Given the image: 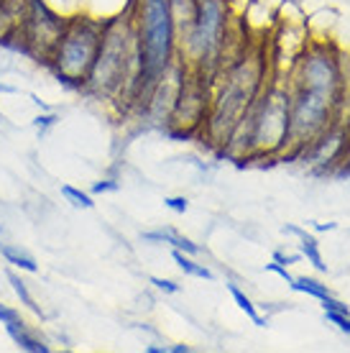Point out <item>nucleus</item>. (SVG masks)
Listing matches in <instances>:
<instances>
[{"mask_svg":"<svg viewBox=\"0 0 350 353\" xmlns=\"http://www.w3.org/2000/svg\"><path fill=\"white\" fill-rule=\"evenodd\" d=\"M0 259L8 266H13V269H21V272H28V274L39 272V261H36L34 254L28 248L21 246V243H13V241H8L6 246L0 248Z\"/></svg>","mask_w":350,"mask_h":353,"instance_id":"nucleus-10","label":"nucleus"},{"mask_svg":"<svg viewBox=\"0 0 350 353\" xmlns=\"http://www.w3.org/2000/svg\"><path fill=\"white\" fill-rule=\"evenodd\" d=\"M269 77V59L263 54L243 52L240 57L225 62V67L212 77L210 110L202 125V136H207L212 146L225 149L230 133L243 118V113L254 105V100L266 85Z\"/></svg>","mask_w":350,"mask_h":353,"instance_id":"nucleus-2","label":"nucleus"},{"mask_svg":"<svg viewBox=\"0 0 350 353\" xmlns=\"http://www.w3.org/2000/svg\"><path fill=\"white\" fill-rule=\"evenodd\" d=\"M56 123H59V115L56 113H39L34 118V128L39 131V136H46Z\"/></svg>","mask_w":350,"mask_h":353,"instance_id":"nucleus-18","label":"nucleus"},{"mask_svg":"<svg viewBox=\"0 0 350 353\" xmlns=\"http://www.w3.org/2000/svg\"><path fill=\"white\" fill-rule=\"evenodd\" d=\"M325 320L338 325L340 333H348L350 336V312H333V310H325Z\"/></svg>","mask_w":350,"mask_h":353,"instance_id":"nucleus-19","label":"nucleus"},{"mask_svg":"<svg viewBox=\"0 0 350 353\" xmlns=\"http://www.w3.org/2000/svg\"><path fill=\"white\" fill-rule=\"evenodd\" d=\"M118 179H100L95 187H92V194H105V192H115L118 190Z\"/></svg>","mask_w":350,"mask_h":353,"instance_id":"nucleus-22","label":"nucleus"},{"mask_svg":"<svg viewBox=\"0 0 350 353\" xmlns=\"http://www.w3.org/2000/svg\"><path fill=\"white\" fill-rule=\"evenodd\" d=\"M141 239L151 241V243H164V246H172V248H176V251L189 254V256H197V254H200V246H197L194 241H189L187 236H179V233L172 230V228L146 230V233H141Z\"/></svg>","mask_w":350,"mask_h":353,"instance_id":"nucleus-9","label":"nucleus"},{"mask_svg":"<svg viewBox=\"0 0 350 353\" xmlns=\"http://www.w3.org/2000/svg\"><path fill=\"white\" fill-rule=\"evenodd\" d=\"M164 205H167L169 210H174V212H187V208H189V200H187V197H167V200H164Z\"/></svg>","mask_w":350,"mask_h":353,"instance_id":"nucleus-23","label":"nucleus"},{"mask_svg":"<svg viewBox=\"0 0 350 353\" xmlns=\"http://www.w3.org/2000/svg\"><path fill=\"white\" fill-rule=\"evenodd\" d=\"M284 233L297 236L299 239V254H302L309 264L315 266L317 272H327V266H325V261H322V254H320V243H317L315 236H309L307 230L297 228V225H284Z\"/></svg>","mask_w":350,"mask_h":353,"instance_id":"nucleus-11","label":"nucleus"},{"mask_svg":"<svg viewBox=\"0 0 350 353\" xmlns=\"http://www.w3.org/2000/svg\"><path fill=\"white\" fill-rule=\"evenodd\" d=\"M294 292H302V294H309V297H315V300H325L330 290L325 287L322 282H317V279H309V276H294L289 284Z\"/></svg>","mask_w":350,"mask_h":353,"instance_id":"nucleus-16","label":"nucleus"},{"mask_svg":"<svg viewBox=\"0 0 350 353\" xmlns=\"http://www.w3.org/2000/svg\"><path fill=\"white\" fill-rule=\"evenodd\" d=\"M322 302V310H333V312H350L348 310V305H342L340 300H335L333 294H327L325 300H320Z\"/></svg>","mask_w":350,"mask_h":353,"instance_id":"nucleus-25","label":"nucleus"},{"mask_svg":"<svg viewBox=\"0 0 350 353\" xmlns=\"http://www.w3.org/2000/svg\"><path fill=\"white\" fill-rule=\"evenodd\" d=\"M225 287H228V292L230 294H233V300H236V305L240 310H243L245 312V318L251 320V323H254V325H258V327H266L269 325V320L263 318L261 312H258V307H256L254 305V300H251V297H248V294H245L243 290H240V287H238V284H233V282H228L225 284Z\"/></svg>","mask_w":350,"mask_h":353,"instance_id":"nucleus-13","label":"nucleus"},{"mask_svg":"<svg viewBox=\"0 0 350 353\" xmlns=\"http://www.w3.org/2000/svg\"><path fill=\"white\" fill-rule=\"evenodd\" d=\"M151 284H154L158 292H164V294H176V292L182 290L176 282H172V279H161V276H151Z\"/></svg>","mask_w":350,"mask_h":353,"instance_id":"nucleus-20","label":"nucleus"},{"mask_svg":"<svg viewBox=\"0 0 350 353\" xmlns=\"http://www.w3.org/2000/svg\"><path fill=\"white\" fill-rule=\"evenodd\" d=\"M133 26L138 39V97L133 105L136 110L158 77L179 57V44L169 0H138L133 10Z\"/></svg>","mask_w":350,"mask_h":353,"instance_id":"nucleus-4","label":"nucleus"},{"mask_svg":"<svg viewBox=\"0 0 350 353\" xmlns=\"http://www.w3.org/2000/svg\"><path fill=\"white\" fill-rule=\"evenodd\" d=\"M6 333H8V338L13 341V343L21 348V351L26 353H52V343L46 341L39 330H34V327L28 325L23 318L13 320V323H8L6 325Z\"/></svg>","mask_w":350,"mask_h":353,"instance_id":"nucleus-8","label":"nucleus"},{"mask_svg":"<svg viewBox=\"0 0 350 353\" xmlns=\"http://www.w3.org/2000/svg\"><path fill=\"white\" fill-rule=\"evenodd\" d=\"M228 26V0H197V16H194L192 28L179 41V59L189 70L202 72V74H207L212 80L225 67Z\"/></svg>","mask_w":350,"mask_h":353,"instance_id":"nucleus-5","label":"nucleus"},{"mask_svg":"<svg viewBox=\"0 0 350 353\" xmlns=\"http://www.w3.org/2000/svg\"><path fill=\"white\" fill-rule=\"evenodd\" d=\"M299 259H302V254H284V251H274V261L281 266H291L297 264Z\"/></svg>","mask_w":350,"mask_h":353,"instance_id":"nucleus-24","label":"nucleus"},{"mask_svg":"<svg viewBox=\"0 0 350 353\" xmlns=\"http://www.w3.org/2000/svg\"><path fill=\"white\" fill-rule=\"evenodd\" d=\"M79 92L95 100L118 103L123 110H133L138 97V39L133 13L105 18L95 62Z\"/></svg>","mask_w":350,"mask_h":353,"instance_id":"nucleus-1","label":"nucleus"},{"mask_svg":"<svg viewBox=\"0 0 350 353\" xmlns=\"http://www.w3.org/2000/svg\"><path fill=\"white\" fill-rule=\"evenodd\" d=\"M10 241V233H8V228H6V225H3V223H0V248L6 246V243H8Z\"/></svg>","mask_w":350,"mask_h":353,"instance_id":"nucleus-27","label":"nucleus"},{"mask_svg":"<svg viewBox=\"0 0 350 353\" xmlns=\"http://www.w3.org/2000/svg\"><path fill=\"white\" fill-rule=\"evenodd\" d=\"M6 276H8V284H10V290H13V294H16V300L21 302V305H23L26 310H31V312H34V315L39 320H44L46 318L44 310L36 305V297L31 294L28 284L23 282V279H21V274H16L13 269H8V272H6Z\"/></svg>","mask_w":350,"mask_h":353,"instance_id":"nucleus-12","label":"nucleus"},{"mask_svg":"<svg viewBox=\"0 0 350 353\" xmlns=\"http://www.w3.org/2000/svg\"><path fill=\"white\" fill-rule=\"evenodd\" d=\"M64 26H67V18L61 16V13H56L46 0H28L26 13L21 18V23L3 41L16 39L13 41L16 49H21L28 57H34L36 62L46 64L52 52L56 49V44H59Z\"/></svg>","mask_w":350,"mask_h":353,"instance_id":"nucleus-7","label":"nucleus"},{"mask_svg":"<svg viewBox=\"0 0 350 353\" xmlns=\"http://www.w3.org/2000/svg\"><path fill=\"white\" fill-rule=\"evenodd\" d=\"M345 172L350 174V149H348V157H345Z\"/></svg>","mask_w":350,"mask_h":353,"instance_id":"nucleus-32","label":"nucleus"},{"mask_svg":"<svg viewBox=\"0 0 350 353\" xmlns=\"http://www.w3.org/2000/svg\"><path fill=\"white\" fill-rule=\"evenodd\" d=\"M61 197L72 205V208H79V210H92L95 208V200H92V192H85L74 185H61Z\"/></svg>","mask_w":350,"mask_h":353,"instance_id":"nucleus-15","label":"nucleus"},{"mask_svg":"<svg viewBox=\"0 0 350 353\" xmlns=\"http://www.w3.org/2000/svg\"><path fill=\"white\" fill-rule=\"evenodd\" d=\"M315 228H317V230H333V228H335V223H317Z\"/></svg>","mask_w":350,"mask_h":353,"instance_id":"nucleus-31","label":"nucleus"},{"mask_svg":"<svg viewBox=\"0 0 350 353\" xmlns=\"http://www.w3.org/2000/svg\"><path fill=\"white\" fill-rule=\"evenodd\" d=\"M192 348L189 345H184V343H179V345H169V353H189Z\"/></svg>","mask_w":350,"mask_h":353,"instance_id":"nucleus-29","label":"nucleus"},{"mask_svg":"<svg viewBox=\"0 0 350 353\" xmlns=\"http://www.w3.org/2000/svg\"><path fill=\"white\" fill-rule=\"evenodd\" d=\"M266 272L279 274V276H281V279H284V282H287V284H291V279H294V276H291V274L287 272V266L276 264V261H271V264H266Z\"/></svg>","mask_w":350,"mask_h":353,"instance_id":"nucleus-26","label":"nucleus"},{"mask_svg":"<svg viewBox=\"0 0 350 353\" xmlns=\"http://www.w3.org/2000/svg\"><path fill=\"white\" fill-rule=\"evenodd\" d=\"M103 26H105V21L90 16V13H77V16L67 18L59 44L46 62V67L56 74V80L64 82L67 88L82 90L90 67L95 62L97 46L103 39Z\"/></svg>","mask_w":350,"mask_h":353,"instance_id":"nucleus-6","label":"nucleus"},{"mask_svg":"<svg viewBox=\"0 0 350 353\" xmlns=\"http://www.w3.org/2000/svg\"><path fill=\"white\" fill-rule=\"evenodd\" d=\"M56 13H61L64 18H72L77 13H85V0H46Z\"/></svg>","mask_w":350,"mask_h":353,"instance_id":"nucleus-17","label":"nucleus"},{"mask_svg":"<svg viewBox=\"0 0 350 353\" xmlns=\"http://www.w3.org/2000/svg\"><path fill=\"white\" fill-rule=\"evenodd\" d=\"M172 259L176 261V266L182 269L187 276H194V279H215V274L207 269L205 264H200V261H194L189 254H184V251H176V248H172Z\"/></svg>","mask_w":350,"mask_h":353,"instance_id":"nucleus-14","label":"nucleus"},{"mask_svg":"<svg viewBox=\"0 0 350 353\" xmlns=\"http://www.w3.org/2000/svg\"><path fill=\"white\" fill-rule=\"evenodd\" d=\"M146 351H149V353H169V345H156V343H151V345H146Z\"/></svg>","mask_w":350,"mask_h":353,"instance_id":"nucleus-28","label":"nucleus"},{"mask_svg":"<svg viewBox=\"0 0 350 353\" xmlns=\"http://www.w3.org/2000/svg\"><path fill=\"white\" fill-rule=\"evenodd\" d=\"M289 80H269L230 133L223 154L233 159L284 157L289 141Z\"/></svg>","mask_w":350,"mask_h":353,"instance_id":"nucleus-3","label":"nucleus"},{"mask_svg":"<svg viewBox=\"0 0 350 353\" xmlns=\"http://www.w3.org/2000/svg\"><path fill=\"white\" fill-rule=\"evenodd\" d=\"M21 318V310L10 307V305H6V302H0V325L6 327L8 323H13V320Z\"/></svg>","mask_w":350,"mask_h":353,"instance_id":"nucleus-21","label":"nucleus"},{"mask_svg":"<svg viewBox=\"0 0 350 353\" xmlns=\"http://www.w3.org/2000/svg\"><path fill=\"white\" fill-rule=\"evenodd\" d=\"M0 92H6V95H13V92H18V88H13V85H6V82H0Z\"/></svg>","mask_w":350,"mask_h":353,"instance_id":"nucleus-30","label":"nucleus"}]
</instances>
